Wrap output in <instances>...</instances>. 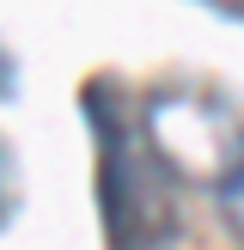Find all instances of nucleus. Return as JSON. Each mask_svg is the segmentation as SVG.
I'll return each mask as SVG.
<instances>
[{
  "instance_id": "1",
  "label": "nucleus",
  "mask_w": 244,
  "mask_h": 250,
  "mask_svg": "<svg viewBox=\"0 0 244 250\" xmlns=\"http://www.w3.org/2000/svg\"><path fill=\"white\" fill-rule=\"evenodd\" d=\"M80 116L98 146V220L110 250H171L183 238V177L146 141L141 104L116 73H92L80 92Z\"/></svg>"
},
{
  "instance_id": "2",
  "label": "nucleus",
  "mask_w": 244,
  "mask_h": 250,
  "mask_svg": "<svg viewBox=\"0 0 244 250\" xmlns=\"http://www.w3.org/2000/svg\"><path fill=\"white\" fill-rule=\"evenodd\" d=\"M146 141L159 146L171 171L183 183H207L214 189L226 177V165L244 153V122L232 116V104L220 92H189V85H159L141 104Z\"/></svg>"
},
{
  "instance_id": "3",
  "label": "nucleus",
  "mask_w": 244,
  "mask_h": 250,
  "mask_svg": "<svg viewBox=\"0 0 244 250\" xmlns=\"http://www.w3.org/2000/svg\"><path fill=\"white\" fill-rule=\"evenodd\" d=\"M214 214H220V226H226V238L244 250V153L226 165V177L214 183Z\"/></svg>"
},
{
  "instance_id": "4",
  "label": "nucleus",
  "mask_w": 244,
  "mask_h": 250,
  "mask_svg": "<svg viewBox=\"0 0 244 250\" xmlns=\"http://www.w3.org/2000/svg\"><path fill=\"white\" fill-rule=\"evenodd\" d=\"M24 208V171H19V153H12V141L0 134V232L19 220Z\"/></svg>"
},
{
  "instance_id": "5",
  "label": "nucleus",
  "mask_w": 244,
  "mask_h": 250,
  "mask_svg": "<svg viewBox=\"0 0 244 250\" xmlns=\"http://www.w3.org/2000/svg\"><path fill=\"white\" fill-rule=\"evenodd\" d=\"M19 98V55L6 49V37H0V104H12Z\"/></svg>"
},
{
  "instance_id": "6",
  "label": "nucleus",
  "mask_w": 244,
  "mask_h": 250,
  "mask_svg": "<svg viewBox=\"0 0 244 250\" xmlns=\"http://www.w3.org/2000/svg\"><path fill=\"white\" fill-rule=\"evenodd\" d=\"M202 6L220 12V19H238V24H244V0H202Z\"/></svg>"
}]
</instances>
